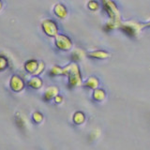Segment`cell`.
I'll use <instances>...</instances> for the list:
<instances>
[{
    "label": "cell",
    "mask_w": 150,
    "mask_h": 150,
    "mask_svg": "<svg viewBox=\"0 0 150 150\" xmlns=\"http://www.w3.org/2000/svg\"><path fill=\"white\" fill-rule=\"evenodd\" d=\"M7 65H8V60L5 57H3V56H0V70L6 69Z\"/></svg>",
    "instance_id": "ba28073f"
},
{
    "label": "cell",
    "mask_w": 150,
    "mask_h": 150,
    "mask_svg": "<svg viewBox=\"0 0 150 150\" xmlns=\"http://www.w3.org/2000/svg\"><path fill=\"white\" fill-rule=\"evenodd\" d=\"M1 7H2V2H1V0H0V8H1Z\"/></svg>",
    "instance_id": "8fae6325"
},
{
    "label": "cell",
    "mask_w": 150,
    "mask_h": 150,
    "mask_svg": "<svg viewBox=\"0 0 150 150\" xmlns=\"http://www.w3.org/2000/svg\"><path fill=\"white\" fill-rule=\"evenodd\" d=\"M55 42H56V45H57L60 49H63V50H67L71 46V41H70V40L68 37L62 36V35L56 38Z\"/></svg>",
    "instance_id": "7a4b0ae2"
},
{
    "label": "cell",
    "mask_w": 150,
    "mask_h": 150,
    "mask_svg": "<svg viewBox=\"0 0 150 150\" xmlns=\"http://www.w3.org/2000/svg\"><path fill=\"white\" fill-rule=\"evenodd\" d=\"M42 28L46 34L49 36H54L57 32V25H56L55 22L52 20H45L42 23Z\"/></svg>",
    "instance_id": "6da1fadb"
},
{
    "label": "cell",
    "mask_w": 150,
    "mask_h": 150,
    "mask_svg": "<svg viewBox=\"0 0 150 150\" xmlns=\"http://www.w3.org/2000/svg\"><path fill=\"white\" fill-rule=\"evenodd\" d=\"M52 89H53V87H51V88H49L48 90H47V92L45 93V95H44V97L46 98V100L47 98H51L53 96H54L55 94H56V91H52Z\"/></svg>",
    "instance_id": "9c48e42d"
},
{
    "label": "cell",
    "mask_w": 150,
    "mask_h": 150,
    "mask_svg": "<svg viewBox=\"0 0 150 150\" xmlns=\"http://www.w3.org/2000/svg\"><path fill=\"white\" fill-rule=\"evenodd\" d=\"M33 119H34L35 122H37V123H40V122H41V120H42V115L40 114V112H36V114H34V115H33Z\"/></svg>",
    "instance_id": "30bf717a"
},
{
    "label": "cell",
    "mask_w": 150,
    "mask_h": 150,
    "mask_svg": "<svg viewBox=\"0 0 150 150\" xmlns=\"http://www.w3.org/2000/svg\"><path fill=\"white\" fill-rule=\"evenodd\" d=\"M11 86L14 91H20L23 87V83L22 82V80L19 77L14 76V77H12L11 81Z\"/></svg>",
    "instance_id": "277c9868"
},
{
    "label": "cell",
    "mask_w": 150,
    "mask_h": 150,
    "mask_svg": "<svg viewBox=\"0 0 150 150\" xmlns=\"http://www.w3.org/2000/svg\"><path fill=\"white\" fill-rule=\"evenodd\" d=\"M87 6H88V8L90 9V11H97V9L98 8V3L97 1L92 0V1L88 2Z\"/></svg>",
    "instance_id": "52a82bcc"
},
{
    "label": "cell",
    "mask_w": 150,
    "mask_h": 150,
    "mask_svg": "<svg viewBox=\"0 0 150 150\" xmlns=\"http://www.w3.org/2000/svg\"><path fill=\"white\" fill-rule=\"evenodd\" d=\"M104 97H105V94L101 90V89H97V90H95V92H94V98L98 100H103Z\"/></svg>",
    "instance_id": "5b68a950"
},
{
    "label": "cell",
    "mask_w": 150,
    "mask_h": 150,
    "mask_svg": "<svg viewBox=\"0 0 150 150\" xmlns=\"http://www.w3.org/2000/svg\"><path fill=\"white\" fill-rule=\"evenodd\" d=\"M83 119H84L83 115L80 112H77V114L74 115V122L77 124H80V123H82V122H83Z\"/></svg>",
    "instance_id": "8992f818"
},
{
    "label": "cell",
    "mask_w": 150,
    "mask_h": 150,
    "mask_svg": "<svg viewBox=\"0 0 150 150\" xmlns=\"http://www.w3.org/2000/svg\"><path fill=\"white\" fill-rule=\"evenodd\" d=\"M54 12L56 16L61 18V19L67 17V14H68L67 8H66V7L62 4H56L54 6Z\"/></svg>",
    "instance_id": "3957f363"
}]
</instances>
